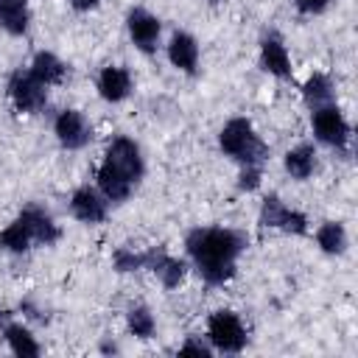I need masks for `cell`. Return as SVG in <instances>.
Wrapping results in <instances>:
<instances>
[{
    "label": "cell",
    "mask_w": 358,
    "mask_h": 358,
    "mask_svg": "<svg viewBox=\"0 0 358 358\" xmlns=\"http://www.w3.org/2000/svg\"><path fill=\"white\" fill-rule=\"evenodd\" d=\"M185 249L207 285H224L235 277L246 238L227 227H196L185 238Z\"/></svg>",
    "instance_id": "1"
},
{
    "label": "cell",
    "mask_w": 358,
    "mask_h": 358,
    "mask_svg": "<svg viewBox=\"0 0 358 358\" xmlns=\"http://www.w3.org/2000/svg\"><path fill=\"white\" fill-rule=\"evenodd\" d=\"M143 173H145V162L140 145L131 137L117 134L109 140L103 159L98 165V190L106 196V201L120 204L134 193Z\"/></svg>",
    "instance_id": "2"
},
{
    "label": "cell",
    "mask_w": 358,
    "mask_h": 358,
    "mask_svg": "<svg viewBox=\"0 0 358 358\" xmlns=\"http://www.w3.org/2000/svg\"><path fill=\"white\" fill-rule=\"evenodd\" d=\"M218 145L241 168H263V162L268 159V145L260 140L252 120H246V117L227 120V126L218 134Z\"/></svg>",
    "instance_id": "3"
},
{
    "label": "cell",
    "mask_w": 358,
    "mask_h": 358,
    "mask_svg": "<svg viewBox=\"0 0 358 358\" xmlns=\"http://www.w3.org/2000/svg\"><path fill=\"white\" fill-rule=\"evenodd\" d=\"M207 338H210L213 350L232 352V355L241 352L246 347V341H249L241 316L232 313V310H215V313H210V319H207Z\"/></svg>",
    "instance_id": "4"
},
{
    "label": "cell",
    "mask_w": 358,
    "mask_h": 358,
    "mask_svg": "<svg viewBox=\"0 0 358 358\" xmlns=\"http://www.w3.org/2000/svg\"><path fill=\"white\" fill-rule=\"evenodd\" d=\"M310 126H313V134L319 143L336 148V151H344L347 143H350V123L347 117L341 115V109L336 103H324V106H316L313 115H310Z\"/></svg>",
    "instance_id": "5"
},
{
    "label": "cell",
    "mask_w": 358,
    "mask_h": 358,
    "mask_svg": "<svg viewBox=\"0 0 358 358\" xmlns=\"http://www.w3.org/2000/svg\"><path fill=\"white\" fill-rule=\"evenodd\" d=\"M8 98H11V103H14L17 112L34 115V112L45 109V103H48V87L39 84V81L31 76V70H22V67H20V70H14L11 78H8Z\"/></svg>",
    "instance_id": "6"
},
{
    "label": "cell",
    "mask_w": 358,
    "mask_h": 358,
    "mask_svg": "<svg viewBox=\"0 0 358 358\" xmlns=\"http://www.w3.org/2000/svg\"><path fill=\"white\" fill-rule=\"evenodd\" d=\"M260 227H271V229H282L291 235H305L308 232V218L299 210H291L288 204H282L280 196H266L260 204Z\"/></svg>",
    "instance_id": "7"
},
{
    "label": "cell",
    "mask_w": 358,
    "mask_h": 358,
    "mask_svg": "<svg viewBox=\"0 0 358 358\" xmlns=\"http://www.w3.org/2000/svg\"><path fill=\"white\" fill-rule=\"evenodd\" d=\"M53 134L56 140L67 148V151H78L84 145H90L92 140V126L90 120L78 112V109H62L53 120Z\"/></svg>",
    "instance_id": "8"
},
{
    "label": "cell",
    "mask_w": 358,
    "mask_h": 358,
    "mask_svg": "<svg viewBox=\"0 0 358 358\" xmlns=\"http://www.w3.org/2000/svg\"><path fill=\"white\" fill-rule=\"evenodd\" d=\"M70 213L81 224H101V221H106L109 201H106V196L101 190H95L90 185H81L70 196Z\"/></svg>",
    "instance_id": "9"
},
{
    "label": "cell",
    "mask_w": 358,
    "mask_h": 358,
    "mask_svg": "<svg viewBox=\"0 0 358 358\" xmlns=\"http://www.w3.org/2000/svg\"><path fill=\"white\" fill-rule=\"evenodd\" d=\"M126 31H129L131 42H134L143 53H151V50H157L162 22H159L151 11H145V8L137 6V8H131V11L126 14Z\"/></svg>",
    "instance_id": "10"
},
{
    "label": "cell",
    "mask_w": 358,
    "mask_h": 358,
    "mask_svg": "<svg viewBox=\"0 0 358 358\" xmlns=\"http://www.w3.org/2000/svg\"><path fill=\"white\" fill-rule=\"evenodd\" d=\"M20 218L28 224L31 238H34V243H39V246H53V243L62 238L59 224H56L53 215H50L45 207H39V204L22 207V210H20Z\"/></svg>",
    "instance_id": "11"
},
{
    "label": "cell",
    "mask_w": 358,
    "mask_h": 358,
    "mask_svg": "<svg viewBox=\"0 0 358 358\" xmlns=\"http://www.w3.org/2000/svg\"><path fill=\"white\" fill-rule=\"evenodd\" d=\"M145 268H151L165 288H179V282L185 280V263L179 257L168 255L162 246L145 249Z\"/></svg>",
    "instance_id": "12"
},
{
    "label": "cell",
    "mask_w": 358,
    "mask_h": 358,
    "mask_svg": "<svg viewBox=\"0 0 358 358\" xmlns=\"http://www.w3.org/2000/svg\"><path fill=\"white\" fill-rule=\"evenodd\" d=\"M260 64L274 78H291V59L277 34H266L260 39Z\"/></svg>",
    "instance_id": "13"
},
{
    "label": "cell",
    "mask_w": 358,
    "mask_h": 358,
    "mask_svg": "<svg viewBox=\"0 0 358 358\" xmlns=\"http://www.w3.org/2000/svg\"><path fill=\"white\" fill-rule=\"evenodd\" d=\"M168 59L176 70L193 76L199 70V42L187 31H176L168 42Z\"/></svg>",
    "instance_id": "14"
},
{
    "label": "cell",
    "mask_w": 358,
    "mask_h": 358,
    "mask_svg": "<svg viewBox=\"0 0 358 358\" xmlns=\"http://www.w3.org/2000/svg\"><path fill=\"white\" fill-rule=\"evenodd\" d=\"M98 92L109 103H120L123 98H129V92H131V76H129V70L126 67H117V64L103 67L101 76H98Z\"/></svg>",
    "instance_id": "15"
},
{
    "label": "cell",
    "mask_w": 358,
    "mask_h": 358,
    "mask_svg": "<svg viewBox=\"0 0 358 358\" xmlns=\"http://www.w3.org/2000/svg\"><path fill=\"white\" fill-rule=\"evenodd\" d=\"M31 76L39 81V84H45V87H56V84H62L64 81V76H67V64L56 56V53H50V50H39L36 56H34V62H31Z\"/></svg>",
    "instance_id": "16"
},
{
    "label": "cell",
    "mask_w": 358,
    "mask_h": 358,
    "mask_svg": "<svg viewBox=\"0 0 358 358\" xmlns=\"http://www.w3.org/2000/svg\"><path fill=\"white\" fill-rule=\"evenodd\" d=\"M31 11L28 0H0V28L11 36H22L28 31Z\"/></svg>",
    "instance_id": "17"
},
{
    "label": "cell",
    "mask_w": 358,
    "mask_h": 358,
    "mask_svg": "<svg viewBox=\"0 0 358 358\" xmlns=\"http://www.w3.org/2000/svg\"><path fill=\"white\" fill-rule=\"evenodd\" d=\"M282 162H285V171H288L291 179L305 182V179L316 171V148H313L310 143H299L296 148H291V151L285 154Z\"/></svg>",
    "instance_id": "18"
},
{
    "label": "cell",
    "mask_w": 358,
    "mask_h": 358,
    "mask_svg": "<svg viewBox=\"0 0 358 358\" xmlns=\"http://www.w3.org/2000/svg\"><path fill=\"white\" fill-rule=\"evenodd\" d=\"M0 333H3V338H6V344H8V350H11L14 355H20V358H36V355H39V344H36V338L31 336L28 327H22V324H17V322H8Z\"/></svg>",
    "instance_id": "19"
},
{
    "label": "cell",
    "mask_w": 358,
    "mask_h": 358,
    "mask_svg": "<svg viewBox=\"0 0 358 358\" xmlns=\"http://www.w3.org/2000/svg\"><path fill=\"white\" fill-rule=\"evenodd\" d=\"M31 243H34L31 229H28V224H25L20 215L0 232V246H3L6 252H11V255H22V252H28Z\"/></svg>",
    "instance_id": "20"
},
{
    "label": "cell",
    "mask_w": 358,
    "mask_h": 358,
    "mask_svg": "<svg viewBox=\"0 0 358 358\" xmlns=\"http://www.w3.org/2000/svg\"><path fill=\"white\" fill-rule=\"evenodd\" d=\"M302 98L310 109L316 106H324V103H333V81L324 76V73H313L305 84H302Z\"/></svg>",
    "instance_id": "21"
},
{
    "label": "cell",
    "mask_w": 358,
    "mask_h": 358,
    "mask_svg": "<svg viewBox=\"0 0 358 358\" xmlns=\"http://www.w3.org/2000/svg\"><path fill=\"white\" fill-rule=\"evenodd\" d=\"M316 243L327 255H344V249H347V229L338 221H324L316 229Z\"/></svg>",
    "instance_id": "22"
},
{
    "label": "cell",
    "mask_w": 358,
    "mask_h": 358,
    "mask_svg": "<svg viewBox=\"0 0 358 358\" xmlns=\"http://www.w3.org/2000/svg\"><path fill=\"white\" fill-rule=\"evenodd\" d=\"M126 324H129L131 336H137V338H151L154 330H157L154 313H151L145 305H131L129 313H126Z\"/></svg>",
    "instance_id": "23"
},
{
    "label": "cell",
    "mask_w": 358,
    "mask_h": 358,
    "mask_svg": "<svg viewBox=\"0 0 358 358\" xmlns=\"http://www.w3.org/2000/svg\"><path fill=\"white\" fill-rule=\"evenodd\" d=\"M112 260H115V268L117 271H137V268H145V252L140 249H131V246H117L112 252Z\"/></svg>",
    "instance_id": "24"
},
{
    "label": "cell",
    "mask_w": 358,
    "mask_h": 358,
    "mask_svg": "<svg viewBox=\"0 0 358 358\" xmlns=\"http://www.w3.org/2000/svg\"><path fill=\"white\" fill-rule=\"evenodd\" d=\"M260 179H263V171H260V168H241L238 190L252 193V190H257V187H260Z\"/></svg>",
    "instance_id": "25"
},
{
    "label": "cell",
    "mask_w": 358,
    "mask_h": 358,
    "mask_svg": "<svg viewBox=\"0 0 358 358\" xmlns=\"http://www.w3.org/2000/svg\"><path fill=\"white\" fill-rule=\"evenodd\" d=\"M179 352H182V355H201V358H210V355H213V347L204 344V341H199V338H187V341L179 347Z\"/></svg>",
    "instance_id": "26"
},
{
    "label": "cell",
    "mask_w": 358,
    "mask_h": 358,
    "mask_svg": "<svg viewBox=\"0 0 358 358\" xmlns=\"http://www.w3.org/2000/svg\"><path fill=\"white\" fill-rule=\"evenodd\" d=\"M327 6H330V0H296V8H299V14H308V17H313V14H322Z\"/></svg>",
    "instance_id": "27"
},
{
    "label": "cell",
    "mask_w": 358,
    "mask_h": 358,
    "mask_svg": "<svg viewBox=\"0 0 358 358\" xmlns=\"http://www.w3.org/2000/svg\"><path fill=\"white\" fill-rule=\"evenodd\" d=\"M20 308H22V313H25V316H31V319H36V322H45V319H48V316H45V313L31 302V299H25Z\"/></svg>",
    "instance_id": "28"
},
{
    "label": "cell",
    "mask_w": 358,
    "mask_h": 358,
    "mask_svg": "<svg viewBox=\"0 0 358 358\" xmlns=\"http://www.w3.org/2000/svg\"><path fill=\"white\" fill-rule=\"evenodd\" d=\"M67 3H70L76 11H90V8H95L101 0H67Z\"/></svg>",
    "instance_id": "29"
},
{
    "label": "cell",
    "mask_w": 358,
    "mask_h": 358,
    "mask_svg": "<svg viewBox=\"0 0 358 358\" xmlns=\"http://www.w3.org/2000/svg\"><path fill=\"white\" fill-rule=\"evenodd\" d=\"M11 316H14L11 310H6V308H0V330H3V327H6L8 322H11Z\"/></svg>",
    "instance_id": "30"
},
{
    "label": "cell",
    "mask_w": 358,
    "mask_h": 358,
    "mask_svg": "<svg viewBox=\"0 0 358 358\" xmlns=\"http://www.w3.org/2000/svg\"><path fill=\"white\" fill-rule=\"evenodd\" d=\"M210 3H215V0H210Z\"/></svg>",
    "instance_id": "31"
}]
</instances>
